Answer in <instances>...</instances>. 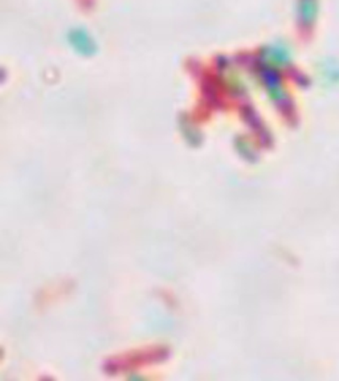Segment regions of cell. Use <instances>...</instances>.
Listing matches in <instances>:
<instances>
[{
	"label": "cell",
	"mask_w": 339,
	"mask_h": 381,
	"mask_svg": "<svg viewBox=\"0 0 339 381\" xmlns=\"http://www.w3.org/2000/svg\"><path fill=\"white\" fill-rule=\"evenodd\" d=\"M296 23L302 33H311L321 15V0H296Z\"/></svg>",
	"instance_id": "cell-2"
},
{
	"label": "cell",
	"mask_w": 339,
	"mask_h": 381,
	"mask_svg": "<svg viewBox=\"0 0 339 381\" xmlns=\"http://www.w3.org/2000/svg\"><path fill=\"white\" fill-rule=\"evenodd\" d=\"M258 76L267 89L269 97L279 105H283L288 101V92L283 85V77L280 70L268 68L258 64Z\"/></svg>",
	"instance_id": "cell-3"
},
{
	"label": "cell",
	"mask_w": 339,
	"mask_h": 381,
	"mask_svg": "<svg viewBox=\"0 0 339 381\" xmlns=\"http://www.w3.org/2000/svg\"><path fill=\"white\" fill-rule=\"evenodd\" d=\"M68 44L72 49L81 56H93L97 51L96 41L92 38V35L83 27L72 28L68 32Z\"/></svg>",
	"instance_id": "cell-4"
},
{
	"label": "cell",
	"mask_w": 339,
	"mask_h": 381,
	"mask_svg": "<svg viewBox=\"0 0 339 381\" xmlns=\"http://www.w3.org/2000/svg\"><path fill=\"white\" fill-rule=\"evenodd\" d=\"M293 48L286 41L277 40L269 42L258 52V64L276 70L290 68L293 65Z\"/></svg>",
	"instance_id": "cell-1"
},
{
	"label": "cell",
	"mask_w": 339,
	"mask_h": 381,
	"mask_svg": "<svg viewBox=\"0 0 339 381\" xmlns=\"http://www.w3.org/2000/svg\"><path fill=\"white\" fill-rule=\"evenodd\" d=\"M320 76L324 79V81L329 82L330 85L339 83L338 63L333 58L325 60L320 67Z\"/></svg>",
	"instance_id": "cell-5"
}]
</instances>
